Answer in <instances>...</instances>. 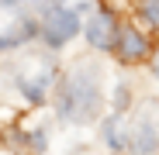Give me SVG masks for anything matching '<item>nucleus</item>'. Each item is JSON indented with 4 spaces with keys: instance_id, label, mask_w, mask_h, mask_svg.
<instances>
[{
    "instance_id": "f257e3e1",
    "label": "nucleus",
    "mask_w": 159,
    "mask_h": 155,
    "mask_svg": "<svg viewBox=\"0 0 159 155\" xmlns=\"http://www.w3.org/2000/svg\"><path fill=\"white\" fill-rule=\"evenodd\" d=\"M100 107V93H97V72L90 66L76 69L69 76V83L59 97V110L66 121H90Z\"/></svg>"
},
{
    "instance_id": "f03ea898",
    "label": "nucleus",
    "mask_w": 159,
    "mask_h": 155,
    "mask_svg": "<svg viewBox=\"0 0 159 155\" xmlns=\"http://www.w3.org/2000/svg\"><path fill=\"white\" fill-rule=\"evenodd\" d=\"M159 148V100H145L135 110V121L128 127V152L152 155Z\"/></svg>"
},
{
    "instance_id": "7ed1b4c3",
    "label": "nucleus",
    "mask_w": 159,
    "mask_h": 155,
    "mask_svg": "<svg viewBox=\"0 0 159 155\" xmlns=\"http://www.w3.org/2000/svg\"><path fill=\"white\" fill-rule=\"evenodd\" d=\"M52 80H56V66H52L48 59H42V55H31L28 62L17 69V90L28 97V100H35V103L45 100Z\"/></svg>"
},
{
    "instance_id": "20e7f679",
    "label": "nucleus",
    "mask_w": 159,
    "mask_h": 155,
    "mask_svg": "<svg viewBox=\"0 0 159 155\" xmlns=\"http://www.w3.org/2000/svg\"><path fill=\"white\" fill-rule=\"evenodd\" d=\"M31 31H35V24L28 17H17L14 11H0V48H11V45L28 41Z\"/></svg>"
},
{
    "instance_id": "39448f33",
    "label": "nucleus",
    "mask_w": 159,
    "mask_h": 155,
    "mask_svg": "<svg viewBox=\"0 0 159 155\" xmlns=\"http://www.w3.org/2000/svg\"><path fill=\"white\" fill-rule=\"evenodd\" d=\"M87 38L93 48H111L118 41V24H114V14L111 11H97L87 24Z\"/></svg>"
},
{
    "instance_id": "423d86ee",
    "label": "nucleus",
    "mask_w": 159,
    "mask_h": 155,
    "mask_svg": "<svg viewBox=\"0 0 159 155\" xmlns=\"http://www.w3.org/2000/svg\"><path fill=\"white\" fill-rule=\"evenodd\" d=\"M73 35H76V17H73V11H52L48 21H45V41H48L52 48H59V45H66Z\"/></svg>"
},
{
    "instance_id": "0eeeda50",
    "label": "nucleus",
    "mask_w": 159,
    "mask_h": 155,
    "mask_svg": "<svg viewBox=\"0 0 159 155\" xmlns=\"http://www.w3.org/2000/svg\"><path fill=\"white\" fill-rule=\"evenodd\" d=\"M118 52H121L125 62H142L149 52H152V45H149V38L142 31L125 28V31H118Z\"/></svg>"
},
{
    "instance_id": "6e6552de",
    "label": "nucleus",
    "mask_w": 159,
    "mask_h": 155,
    "mask_svg": "<svg viewBox=\"0 0 159 155\" xmlns=\"http://www.w3.org/2000/svg\"><path fill=\"white\" fill-rule=\"evenodd\" d=\"M104 141H107V148H114V152H121V148L128 145L121 117H107V124H104Z\"/></svg>"
},
{
    "instance_id": "1a4fd4ad",
    "label": "nucleus",
    "mask_w": 159,
    "mask_h": 155,
    "mask_svg": "<svg viewBox=\"0 0 159 155\" xmlns=\"http://www.w3.org/2000/svg\"><path fill=\"white\" fill-rule=\"evenodd\" d=\"M139 4H142V17L152 28H159V0H139Z\"/></svg>"
},
{
    "instance_id": "9d476101",
    "label": "nucleus",
    "mask_w": 159,
    "mask_h": 155,
    "mask_svg": "<svg viewBox=\"0 0 159 155\" xmlns=\"http://www.w3.org/2000/svg\"><path fill=\"white\" fill-rule=\"evenodd\" d=\"M35 4H38V7H52V0H35Z\"/></svg>"
},
{
    "instance_id": "9b49d317",
    "label": "nucleus",
    "mask_w": 159,
    "mask_h": 155,
    "mask_svg": "<svg viewBox=\"0 0 159 155\" xmlns=\"http://www.w3.org/2000/svg\"><path fill=\"white\" fill-rule=\"evenodd\" d=\"M156 76H159V59H156Z\"/></svg>"
}]
</instances>
